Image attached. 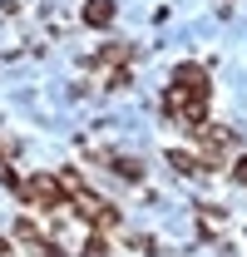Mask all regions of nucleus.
I'll return each instance as SVG.
<instances>
[{"instance_id":"f257e3e1","label":"nucleus","mask_w":247,"mask_h":257,"mask_svg":"<svg viewBox=\"0 0 247 257\" xmlns=\"http://www.w3.org/2000/svg\"><path fill=\"white\" fill-rule=\"evenodd\" d=\"M20 198L30 203V208H40V213H60V208H69L64 203V193H60V178L55 173H35V178H20Z\"/></svg>"},{"instance_id":"f03ea898","label":"nucleus","mask_w":247,"mask_h":257,"mask_svg":"<svg viewBox=\"0 0 247 257\" xmlns=\"http://www.w3.org/2000/svg\"><path fill=\"white\" fill-rule=\"evenodd\" d=\"M183 99H208V69H203V64H178V69H173V89L163 99V109L173 114Z\"/></svg>"},{"instance_id":"7ed1b4c3","label":"nucleus","mask_w":247,"mask_h":257,"mask_svg":"<svg viewBox=\"0 0 247 257\" xmlns=\"http://www.w3.org/2000/svg\"><path fill=\"white\" fill-rule=\"evenodd\" d=\"M74 213L94 227H114L119 223V208L114 203H104V198H94V193H74Z\"/></svg>"},{"instance_id":"20e7f679","label":"nucleus","mask_w":247,"mask_h":257,"mask_svg":"<svg viewBox=\"0 0 247 257\" xmlns=\"http://www.w3.org/2000/svg\"><path fill=\"white\" fill-rule=\"evenodd\" d=\"M114 20V0H84V25L89 30H104Z\"/></svg>"},{"instance_id":"39448f33","label":"nucleus","mask_w":247,"mask_h":257,"mask_svg":"<svg viewBox=\"0 0 247 257\" xmlns=\"http://www.w3.org/2000/svg\"><path fill=\"white\" fill-rule=\"evenodd\" d=\"M168 163H173L183 178H198V173H208V163L198 159V154H183V149H173V154H168Z\"/></svg>"},{"instance_id":"423d86ee","label":"nucleus","mask_w":247,"mask_h":257,"mask_svg":"<svg viewBox=\"0 0 247 257\" xmlns=\"http://www.w3.org/2000/svg\"><path fill=\"white\" fill-rule=\"evenodd\" d=\"M109 163H114V173H119L124 183H139V178H144V163H139V159H129V154H114Z\"/></svg>"},{"instance_id":"0eeeda50","label":"nucleus","mask_w":247,"mask_h":257,"mask_svg":"<svg viewBox=\"0 0 247 257\" xmlns=\"http://www.w3.org/2000/svg\"><path fill=\"white\" fill-rule=\"evenodd\" d=\"M129 55H134L129 45H104V50L94 55V64H124V60H129Z\"/></svg>"},{"instance_id":"6e6552de","label":"nucleus","mask_w":247,"mask_h":257,"mask_svg":"<svg viewBox=\"0 0 247 257\" xmlns=\"http://www.w3.org/2000/svg\"><path fill=\"white\" fill-rule=\"evenodd\" d=\"M198 223H203V232H217V227H222V218H217V208H208V203H203V213H198Z\"/></svg>"},{"instance_id":"1a4fd4ad","label":"nucleus","mask_w":247,"mask_h":257,"mask_svg":"<svg viewBox=\"0 0 247 257\" xmlns=\"http://www.w3.org/2000/svg\"><path fill=\"white\" fill-rule=\"evenodd\" d=\"M79 257H109V242H104V237H89V242H84V252Z\"/></svg>"},{"instance_id":"9d476101","label":"nucleus","mask_w":247,"mask_h":257,"mask_svg":"<svg viewBox=\"0 0 247 257\" xmlns=\"http://www.w3.org/2000/svg\"><path fill=\"white\" fill-rule=\"evenodd\" d=\"M232 178H237V183H242V188H247V154H242V159H237V168H232Z\"/></svg>"},{"instance_id":"9b49d317","label":"nucleus","mask_w":247,"mask_h":257,"mask_svg":"<svg viewBox=\"0 0 247 257\" xmlns=\"http://www.w3.org/2000/svg\"><path fill=\"white\" fill-rule=\"evenodd\" d=\"M0 257H10V242H5V237H0Z\"/></svg>"}]
</instances>
